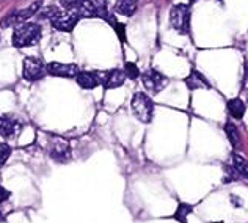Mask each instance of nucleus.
I'll return each mask as SVG.
<instances>
[{"label": "nucleus", "instance_id": "20", "mask_svg": "<svg viewBox=\"0 0 248 223\" xmlns=\"http://www.w3.org/2000/svg\"><path fill=\"white\" fill-rule=\"evenodd\" d=\"M240 179V176L237 173V170L232 167V163H226L225 165V181H237Z\"/></svg>", "mask_w": 248, "mask_h": 223}, {"label": "nucleus", "instance_id": "3", "mask_svg": "<svg viewBox=\"0 0 248 223\" xmlns=\"http://www.w3.org/2000/svg\"><path fill=\"white\" fill-rule=\"evenodd\" d=\"M170 24L179 33H188V30H190V8H188V5H174L170 11Z\"/></svg>", "mask_w": 248, "mask_h": 223}, {"label": "nucleus", "instance_id": "22", "mask_svg": "<svg viewBox=\"0 0 248 223\" xmlns=\"http://www.w3.org/2000/svg\"><path fill=\"white\" fill-rule=\"evenodd\" d=\"M10 153H11L10 146L6 145V143H0V167H3L5 162L8 160Z\"/></svg>", "mask_w": 248, "mask_h": 223}, {"label": "nucleus", "instance_id": "18", "mask_svg": "<svg viewBox=\"0 0 248 223\" xmlns=\"http://www.w3.org/2000/svg\"><path fill=\"white\" fill-rule=\"evenodd\" d=\"M225 134H226L228 140H230L232 148H239L240 146V134H239V130L236 127V124H232L231 121H226L225 123Z\"/></svg>", "mask_w": 248, "mask_h": 223}, {"label": "nucleus", "instance_id": "11", "mask_svg": "<svg viewBox=\"0 0 248 223\" xmlns=\"http://www.w3.org/2000/svg\"><path fill=\"white\" fill-rule=\"evenodd\" d=\"M47 73L57 77H77L79 74V68L76 64H64V63H49L47 64Z\"/></svg>", "mask_w": 248, "mask_h": 223}, {"label": "nucleus", "instance_id": "25", "mask_svg": "<svg viewBox=\"0 0 248 223\" xmlns=\"http://www.w3.org/2000/svg\"><path fill=\"white\" fill-rule=\"evenodd\" d=\"M190 2H197V0H190Z\"/></svg>", "mask_w": 248, "mask_h": 223}, {"label": "nucleus", "instance_id": "5", "mask_svg": "<svg viewBox=\"0 0 248 223\" xmlns=\"http://www.w3.org/2000/svg\"><path fill=\"white\" fill-rule=\"evenodd\" d=\"M40 5H41V0H35V2L31 3L29 8L11 11L8 16H5L2 19L0 25H2L3 29H6V27H10V25H21V24H24L29 17H31L38 10H40Z\"/></svg>", "mask_w": 248, "mask_h": 223}, {"label": "nucleus", "instance_id": "4", "mask_svg": "<svg viewBox=\"0 0 248 223\" xmlns=\"http://www.w3.org/2000/svg\"><path fill=\"white\" fill-rule=\"evenodd\" d=\"M76 11L79 13L80 17H102L110 21L107 0H82Z\"/></svg>", "mask_w": 248, "mask_h": 223}, {"label": "nucleus", "instance_id": "1", "mask_svg": "<svg viewBox=\"0 0 248 223\" xmlns=\"http://www.w3.org/2000/svg\"><path fill=\"white\" fill-rule=\"evenodd\" d=\"M41 38V27L38 24H21L13 33V46L16 48H25L40 41Z\"/></svg>", "mask_w": 248, "mask_h": 223}, {"label": "nucleus", "instance_id": "9", "mask_svg": "<svg viewBox=\"0 0 248 223\" xmlns=\"http://www.w3.org/2000/svg\"><path fill=\"white\" fill-rule=\"evenodd\" d=\"M97 76H99L101 83L107 90L118 88L124 83V80H126V74H124V71H121V69H112V71H107V73H102Z\"/></svg>", "mask_w": 248, "mask_h": 223}, {"label": "nucleus", "instance_id": "17", "mask_svg": "<svg viewBox=\"0 0 248 223\" xmlns=\"http://www.w3.org/2000/svg\"><path fill=\"white\" fill-rule=\"evenodd\" d=\"M231 163L232 167L237 170V173L240 176V179H248V162L239 154H231Z\"/></svg>", "mask_w": 248, "mask_h": 223}, {"label": "nucleus", "instance_id": "12", "mask_svg": "<svg viewBox=\"0 0 248 223\" xmlns=\"http://www.w3.org/2000/svg\"><path fill=\"white\" fill-rule=\"evenodd\" d=\"M21 132V124L19 121L13 120V118L5 116L0 120V135L5 139H15Z\"/></svg>", "mask_w": 248, "mask_h": 223}, {"label": "nucleus", "instance_id": "16", "mask_svg": "<svg viewBox=\"0 0 248 223\" xmlns=\"http://www.w3.org/2000/svg\"><path fill=\"white\" fill-rule=\"evenodd\" d=\"M139 0H118L115 3V11L123 16H132L137 10Z\"/></svg>", "mask_w": 248, "mask_h": 223}, {"label": "nucleus", "instance_id": "8", "mask_svg": "<svg viewBox=\"0 0 248 223\" xmlns=\"http://www.w3.org/2000/svg\"><path fill=\"white\" fill-rule=\"evenodd\" d=\"M141 80H143V85L146 87V90H149L151 93H159V91L165 88L167 77L155 69H148L146 73L141 76Z\"/></svg>", "mask_w": 248, "mask_h": 223}, {"label": "nucleus", "instance_id": "21", "mask_svg": "<svg viewBox=\"0 0 248 223\" xmlns=\"http://www.w3.org/2000/svg\"><path fill=\"white\" fill-rule=\"evenodd\" d=\"M124 74H126V77H129V79H137L140 76V71L137 68V64L129 62V63H126V66H124Z\"/></svg>", "mask_w": 248, "mask_h": 223}, {"label": "nucleus", "instance_id": "14", "mask_svg": "<svg viewBox=\"0 0 248 223\" xmlns=\"http://www.w3.org/2000/svg\"><path fill=\"white\" fill-rule=\"evenodd\" d=\"M76 79H77V83H79L80 87L85 88V90H93V88H96L97 85L101 83L97 73H88V71L79 73Z\"/></svg>", "mask_w": 248, "mask_h": 223}, {"label": "nucleus", "instance_id": "15", "mask_svg": "<svg viewBox=\"0 0 248 223\" xmlns=\"http://www.w3.org/2000/svg\"><path fill=\"white\" fill-rule=\"evenodd\" d=\"M226 109H228V113L232 118H236V120H242L245 115V102L240 99V97H234V99L228 101Z\"/></svg>", "mask_w": 248, "mask_h": 223}, {"label": "nucleus", "instance_id": "19", "mask_svg": "<svg viewBox=\"0 0 248 223\" xmlns=\"http://www.w3.org/2000/svg\"><path fill=\"white\" fill-rule=\"evenodd\" d=\"M193 212V206L188 205V203H179L178 207H176V212L173 215L174 220H178L179 223H187V217Z\"/></svg>", "mask_w": 248, "mask_h": 223}, {"label": "nucleus", "instance_id": "6", "mask_svg": "<svg viewBox=\"0 0 248 223\" xmlns=\"http://www.w3.org/2000/svg\"><path fill=\"white\" fill-rule=\"evenodd\" d=\"M46 69L43 62L40 58H33V57H29L24 60L22 64V76L24 79H27L30 82H35V80H40L46 76Z\"/></svg>", "mask_w": 248, "mask_h": 223}, {"label": "nucleus", "instance_id": "24", "mask_svg": "<svg viewBox=\"0 0 248 223\" xmlns=\"http://www.w3.org/2000/svg\"><path fill=\"white\" fill-rule=\"evenodd\" d=\"M230 198H231V203H234V205H236V206H240V201H239V198H237L236 195H231Z\"/></svg>", "mask_w": 248, "mask_h": 223}, {"label": "nucleus", "instance_id": "13", "mask_svg": "<svg viewBox=\"0 0 248 223\" xmlns=\"http://www.w3.org/2000/svg\"><path fill=\"white\" fill-rule=\"evenodd\" d=\"M186 85L190 90H198V88H204V90H211V83H209L207 79L200 73V71L193 69L188 77L186 79Z\"/></svg>", "mask_w": 248, "mask_h": 223}, {"label": "nucleus", "instance_id": "10", "mask_svg": "<svg viewBox=\"0 0 248 223\" xmlns=\"http://www.w3.org/2000/svg\"><path fill=\"white\" fill-rule=\"evenodd\" d=\"M49 154L57 162H66L71 159V148L66 142L63 140H54L49 148Z\"/></svg>", "mask_w": 248, "mask_h": 223}, {"label": "nucleus", "instance_id": "7", "mask_svg": "<svg viewBox=\"0 0 248 223\" xmlns=\"http://www.w3.org/2000/svg\"><path fill=\"white\" fill-rule=\"evenodd\" d=\"M80 15L77 13L76 10L73 11H58V15L52 19V24H54V27L57 30H60V32H71L74 27H76V24L80 21Z\"/></svg>", "mask_w": 248, "mask_h": 223}, {"label": "nucleus", "instance_id": "23", "mask_svg": "<svg viewBox=\"0 0 248 223\" xmlns=\"http://www.w3.org/2000/svg\"><path fill=\"white\" fill-rule=\"evenodd\" d=\"M60 3L64 10L68 11H73V10H77L79 8V5L82 3V0H60Z\"/></svg>", "mask_w": 248, "mask_h": 223}, {"label": "nucleus", "instance_id": "2", "mask_svg": "<svg viewBox=\"0 0 248 223\" xmlns=\"http://www.w3.org/2000/svg\"><path fill=\"white\" fill-rule=\"evenodd\" d=\"M130 107L137 120H140L141 123H149L153 120V112H154V104L149 99V96L141 93H135L132 97V102H130Z\"/></svg>", "mask_w": 248, "mask_h": 223}]
</instances>
